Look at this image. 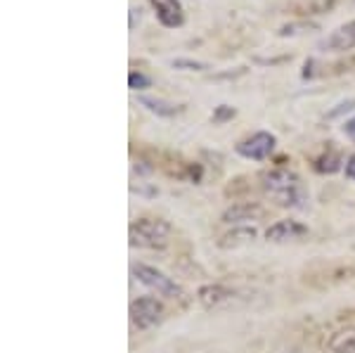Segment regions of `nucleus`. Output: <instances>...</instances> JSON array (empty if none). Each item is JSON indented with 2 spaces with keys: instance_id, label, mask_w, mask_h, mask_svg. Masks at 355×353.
I'll use <instances>...</instances> for the list:
<instances>
[{
  "instance_id": "1",
  "label": "nucleus",
  "mask_w": 355,
  "mask_h": 353,
  "mask_svg": "<svg viewBox=\"0 0 355 353\" xmlns=\"http://www.w3.org/2000/svg\"><path fill=\"white\" fill-rule=\"evenodd\" d=\"M263 185H266V192L279 207H301L303 199H306L301 180L287 169H275L270 173H266Z\"/></svg>"
},
{
  "instance_id": "2",
  "label": "nucleus",
  "mask_w": 355,
  "mask_h": 353,
  "mask_svg": "<svg viewBox=\"0 0 355 353\" xmlns=\"http://www.w3.org/2000/svg\"><path fill=\"white\" fill-rule=\"evenodd\" d=\"M171 225L159 218H140L130 225V244L142 249H162L168 244Z\"/></svg>"
},
{
  "instance_id": "3",
  "label": "nucleus",
  "mask_w": 355,
  "mask_h": 353,
  "mask_svg": "<svg viewBox=\"0 0 355 353\" xmlns=\"http://www.w3.org/2000/svg\"><path fill=\"white\" fill-rule=\"evenodd\" d=\"M133 275H135L137 282L145 284V287L152 289V292H157L159 297H166V299H182V297H185V294H182V289H180V284H178L173 277L166 275V273L154 268V266L135 264L133 266Z\"/></svg>"
},
{
  "instance_id": "4",
  "label": "nucleus",
  "mask_w": 355,
  "mask_h": 353,
  "mask_svg": "<svg viewBox=\"0 0 355 353\" xmlns=\"http://www.w3.org/2000/svg\"><path fill=\"white\" fill-rule=\"evenodd\" d=\"M164 318V304L157 297H137L130 304V322L137 329H150Z\"/></svg>"
},
{
  "instance_id": "5",
  "label": "nucleus",
  "mask_w": 355,
  "mask_h": 353,
  "mask_svg": "<svg viewBox=\"0 0 355 353\" xmlns=\"http://www.w3.org/2000/svg\"><path fill=\"white\" fill-rule=\"evenodd\" d=\"M275 145H277V138H275L272 133H268V130H259V133H254L251 138L242 140L237 145V152L242 155L244 159H254V162H263V159H268L272 155Z\"/></svg>"
},
{
  "instance_id": "6",
  "label": "nucleus",
  "mask_w": 355,
  "mask_h": 353,
  "mask_svg": "<svg viewBox=\"0 0 355 353\" xmlns=\"http://www.w3.org/2000/svg\"><path fill=\"white\" fill-rule=\"evenodd\" d=\"M320 48L329 50V53H346V50H353L355 48V19L353 21H346L341 24L336 31H331Z\"/></svg>"
},
{
  "instance_id": "7",
  "label": "nucleus",
  "mask_w": 355,
  "mask_h": 353,
  "mask_svg": "<svg viewBox=\"0 0 355 353\" xmlns=\"http://www.w3.org/2000/svg\"><path fill=\"white\" fill-rule=\"evenodd\" d=\"M150 5L154 8V12H157V19L164 26L175 28L182 26V21H185V10H182L180 0H150Z\"/></svg>"
},
{
  "instance_id": "8",
  "label": "nucleus",
  "mask_w": 355,
  "mask_h": 353,
  "mask_svg": "<svg viewBox=\"0 0 355 353\" xmlns=\"http://www.w3.org/2000/svg\"><path fill=\"white\" fill-rule=\"evenodd\" d=\"M306 227L296 221H277L270 230H268V240L272 242H287V240H296V237L306 235Z\"/></svg>"
},
{
  "instance_id": "9",
  "label": "nucleus",
  "mask_w": 355,
  "mask_h": 353,
  "mask_svg": "<svg viewBox=\"0 0 355 353\" xmlns=\"http://www.w3.org/2000/svg\"><path fill=\"white\" fill-rule=\"evenodd\" d=\"M331 353H355V325L343 327L329 341Z\"/></svg>"
},
{
  "instance_id": "10",
  "label": "nucleus",
  "mask_w": 355,
  "mask_h": 353,
  "mask_svg": "<svg viewBox=\"0 0 355 353\" xmlns=\"http://www.w3.org/2000/svg\"><path fill=\"white\" fill-rule=\"evenodd\" d=\"M140 105L147 107L152 114H159V117H175V114L182 112V107L173 105V102H164L159 98H140Z\"/></svg>"
},
{
  "instance_id": "11",
  "label": "nucleus",
  "mask_w": 355,
  "mask_h": 353,
  "mask_svg": "<svg viewBox=\"0 0 355 353\" xmlns=\"http://www.w3.org/2000/svg\"><path fill=\"white\" fill-rule=\"evenodd\" d=\"M334 5H336V0H306V3L296 5V15H301V17L324 15V12H329Z\"/></svg>"
},
{
  "instance_id": "12",
  "label": "nucleus",
  "mask_w": 355,
  "mask_h": 353,
  "mask_svg": "<svg viewBox=\"0 0 355 353\" xmlns=\"http://www.w3.org/2000/svg\"><path fill=\"white\" fill-rule=\"evenodd\" d=\"M313 28H318V24H313V21H306V19H301V21H289V24H284V26H279V28H277V36H279V38L301 36V33L313 31Z\"/></svg>"
},
{
  "instance_id": "13",
  "label": "nucleus",
  "mask_w": 355,
  "mask_h": 353,
  "mask_svg": "<svg viewBox=\"0 0 355 353\" xmlns=\"http://www.w3.org/2000/svg\"><path fill=\"white\" fill-rule=\"evenodd\" d=\"M339 155H336V152H329V157L327 155H324L322 159H318V166H315V169H318L320 171V173H324V171H327V173H331V171H336V169H339Z\"/></svg>"
},
{
  "instance_id": "14",
  "label": "nucleus",
  "mask_w": 355,
  "mask_h": 353,
  "mask_svg": "<svg viewBox=\"0 0 355 353\" xmlns=\"http://www.w3.org/2000/svg\"><path fill=\"white\" fill-rule=\"evenodd\" d=\"M150 85H152V81L142 71H130L128 74V88L130 90H145V88H150Z\"/></svg>"
},
{
  "instance_id": "15",
  "label": "nucleus",
  "mask_w": 355,
  "mask_h": 353,
  "mask_svg": "<svg viewBox=\"0 0 355 353\" xmlns=\"http://www.w3.org/2000/svg\"><path fill=\"white\" fill-rule=\"evenodd\" d=\"M173 67L175 69H182V71H204L209 69V64H204V62H197V60H173Z\"/></svg>"
},
{
  "instance_id": "16",
  "label": "nucleus",
  "mask_w": 355,
  "mask_h": 353,
  "mask_svg": "<svg viewBox=\"0 0 355 353\" xmlns=\"http://www.w3.org/2000/svg\"><path fill=\"white\" fill-rule=\"evenodd\" d=\"M234 114H237V112H234V110H232V107H230V105H220V107H218V110H216V112H214V121H216V123H223V121H230V119L234 117Z\"/></svg>"
},
{
  "instance_id": "17",
  "label": "nucleus",
  "mask_w": 355,
  "mask_h": 353,
  "mask_svg": "<svg viewBox=\"0 0 355 353\" xmlns=\"http://www.w3.org/2000/svg\"><path fill=\"white\" fill-rule=\"evenodd\" d=\"M346 178L355 180V155L348 157V162H346Z\"/></svg>"
},
{
  "instance_id": "18",
  "label": "nucleus",
  "mask_w": 355,
  "mask_h": 353,
  "mask_svg": "<svg viewBox=\"0 0 355 353\" xmlns=\"http://www.w3.org/2000/svg\"><path fill=\"white\" fill-rule=\"evenodd\" d=\"M343 133H346L348 138L355 142V117L351 119V121H346V126H343Z\"/></svg>"
},
{
  "instance_id": "19",
  "label": "nucleus",
  "mask_w": 355,
  "mask_h": 353,
  "mask_svg": "<svg viewBox=\"0 0 355 353\" xmlns=\"http://www.w3.org/2000/svg\"><path fill=\"white\" fill-rule=\"evenodd\" d=\"M135 15H137V10L130 8V28H135Z\"/></svg>"
}]
</instances>
